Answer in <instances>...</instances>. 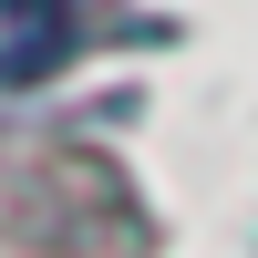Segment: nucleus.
Wrapping results in <instances>:
<instances>
[{"mask_svg":"<svg viewBox=\"0 0 258 258\" xmlns=\"http://www.w3.org/2000/svg\"><path fill=\"white\" fill-rule=\"evenodd\" d=\"M73 52V0H0V83H41Z\"/></svg>","mask_w":258,"mask_h":258,"instance_id":"f257e3e1","label":"nucleus"}]
</instances>
